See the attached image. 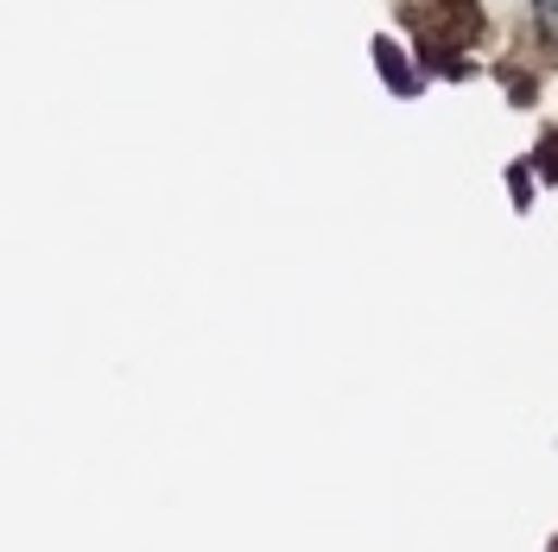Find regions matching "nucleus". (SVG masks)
I'll return each mask as SVG.
<instances>
[{
	"label": "nucleus",
	"mask_w": 558,
	"mask_h": 552,
	"mask_svg": "<svg viewBox=\"0 0 558 552\" xmlns=\"http://www.w3.org/2000/svg\"><path fill=\"white\" fill-rule=\"evenodd\" d=\"M526 166L539 172V184H553V191H558V128H546V134L533 140V153H526Z\"/></svg>",
	"instance_id": "20e7f679"
},
{
	"label": "nucleus",
	"mask_w": 558,
	"mask_h": 552,
	"mask_svg": "<svg viewBox=\"0 0 558 552\" xmlns=\"http://www.w3.org/2000/svg\"><path fill=\"white\" fill-rule=\"evenodd\" d=\"M495 76H501V89H508V103H514V108L539 103V76H533L526 64H508V58H501V64H495Z\"/></svg>",
	"instance_id": "f03ea898"
},
{
	"label": "nucleus",
	"mask_w": 558,
	"mask_h": 552,
	"mask_svg": "<svg viewBox=\"0 0 558 552\" xmlns=\"http://www.w3.org/2000/svg\"><path fill=\"white\" fill-rule=\"evenodd\" d=\"M508 204H514V216H533V204H539V172L526 159L508 166Z\"/></svg>",
	"instance_id": "7ed1b4c3"
},
{
	"label": "nucleus",
	"mask_w": 558,
	"mask_h": 552,
	"mask_svg": "<svg viewBox=\"0 0 558 552\" xmlns=\"http://www.w3.org/2000/svg\"><path fill=\"white\" fill-rule=\"evenodd\" d=\"M533 33L546 45H558V0H533Z\"/></svg>",
	"instance_id": "39448f33"
},
{
	"label": "nucleus",
	"mask_w": 558,
	"mask_h": 552,
	"mask_svg": "<svg viewBox=\"0 0 558 552\" xmlns=\"http://www.w3.org/2000/svg\"><path fill=\"white\" fill-rule=\"evenodd\" d=\"M375 70H381V83L400 96V103H413V96H425V70H418V58L400 45V38H375Z\"/></svg>",
	"instance_id": "f257e3e1"
}]
</instances>
